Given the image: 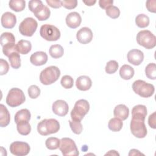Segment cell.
Here are the masks:
<instances>
[{"instance_id": "38", "label": "cell", "mask_w": 156, "mask_h": 156, "mask_svg": "<svg viewBox=\"0 0 156 156\" xmlns=\"http://www.w3.org/2000/svg\"><path fill=\"white\" fill-rule=\"evenodd\" d=\"M28 94L31 99H36L40 94V88L35 85L30 86L28 88Z\"/></svg>"}, {"instance_id": "2", "label": "cell", "mask_w": 156, "mask_h": 156, "mask_svg": "<svg viewBox=\"0 0 156 156\" xmlns=\"http://www.w3.org/2000/svg\"><path fill=\"white\" fill-rule=\"evenodd\" d=\"M60 129L59 122L55 119H44L37 125L38 132L43 136L57 133Z\"/></svg>"}, {"instance_id": "29", "label": "cell", "mask_w": 156, "mask_h": 156, "mask_svg": "<svg viewBox=\"0 0 156 156\" xmlns=\"http://www.w3.org/2000/svg\"><path fill=\"white\" fill-rule=\"evenodd\" d=\"M9 5L12 10L19 12L24 9L26 7V1L24 0H11L9 1Z\"/></svg>"}, {"instance_id": "47", "label": "cell", "mask_w": 156, "mask_h": 156, "mask_svg": "<svg viewBox=\"0 0 156 156\" xmlns=\"http://www.w3.org/2000/svg\"><path fill=\"white\" fill-rule=\"evenodd\" d=\"M113 3V0H100L99 1V6L104 9H106L110 5H112Z\"/></svg>"}, {"instance_id": "30", "label": "cell", "mask_w": 156, "mask_h": 156, "mask_svg": "<svg viewBox=\"0 0 156 156\" xmlns=\"http://www.w3.org/2000/svg\"><path fill=\"white\" fill-rule=\"evenodd\" d=\"M8 57L10 66L13 68L18 69L21 66L20 55L18 52H13L11 53Z\"/></svg>"}, {"instance_id": "32", "label": "cell", "mask_w": 156, "mask_h": 156, "mask_svg": "<svg viewBox=\"0 0 156 156\" xmlns=\"http://www.w3.org/2000/svg\"><path fill=\"white\" fill-rule=\"evenodd\" d=\"M60 140L56 137H49L45 142L46 147L49 150H55L59 147Z\"/></svg>"}, {"instance_id": "3", "label": "cell", "mask_w": 156, "mask_h": 156, "mask_svg": "<svg viewBox=\"0 0 156 156\" xmlns=\"http://www.w3.org/2000/svg\"><path fill=\"white\" fill-rule=\"evenodd\" d=\"M60 74V71L58 67L50 66L41 71L40 74V80L43 85H51L58 80Z\"/></svg>"}, {"instance_id": "10", "label": "cell", "mask_w": 156, "mask_h": 156, "mask_svg": "<svg viewBox=\"0 0 156 156\" xmlns=\"http://www.w3.org/2000/svg\"><path fill=\"white\" fill-rule=\"evenodd\" d=\"M38 23L32 17L26 18L19 26V31L21 35L26 37H32L36 31Z\"/></svg>"}, {"instance_id": "26", "label": "cell", "mask_w": 156, "mask_h": 156, "mask_svg": "<svg viewBox=\"0 0 156 156\" xmlns=\"http://www.w3.org/2000/svg\"><path fill=\"white\" fill-rule=\"evenodd\" d=\"M18 133L22 135H27L31 131V126L29 121H21L16 124Z\"/></svg>"}, {"instance_id": "11", "label": "cell", "mask_w": 156, "mask_h": 156, "mask_svg": "<svg viewBox=\"0 0 156 156\" xmlns=\"http://www.w3.org/2000/svg\"><path fill=\"white\" fill-rule=\"evenodd\" d=\"M30 150L28 143L23 141H15L10 146V152L16 156H24L27 155Z\"/></svg>"}, {"instance_id": "48", "label": "cell", "mask_w": 156, "mask_h": 156, "mask_svg": "<svg viewBox=\"0 0 156 156\" xmlns=\"http://www.w3.org/2000/svg\"><path fill=\"white\" fill-rule=\"evenodd\" d=\"M143 155V154L140 152L138 150H136L135 149H131L129 153V155Z\"/></svg>"}, {"instance_id": "22", "label": "cell", "mask_w": 156, "mask_h": 156, "mask_svg": "<svg viewBox=\"0 0 156 156\" xmlns=\"http://www.w3.org/2000/svg\"><path fill=\"white\" fill-rule=\"evenodd\" d=\"M16 48L18 53L21 54H27L31 51L32 44L28 40H21L16 44Z\"/></svg>"}, {"instance_id": "19", "label": "cell", "mask_w": 156, "mask_h": 156, "mask_svg": "<svg viewBox=\"0 0 156 156\" xmlns=\"http://www.w3.org/2000/svg\"><path fill=\"white\" fill-rule=\"evenodd\" d=\"M113 115L115 117L118 118L122 121L126 120L129 116V109L124 104H119L115 107Z\"/></svg>"}, {"instance_id": "25", "label": "cell", "mask_w": 156, "mask_h": 156, "mask_svg": "<svg viewBox=\"0 0 156 156\" xmlns=\"http://www.w3.org/2000/svg\"><path fill=\"white\" fill-rule=\"evenodd\" d=\"M49 52L50 55L54 58H58L63 56L64 54V49L60 44H53L51 46Z\"/></svg>"}, {"instance_id": "44", "label": "cell", "mask_w": 156, "mask_h": 156, "mask_svg": "<svg viewBox=\"0 0 156 156\" xmlns=\"http://www.w3.org/2000/svg\"><path fill=\"white\" fill-rule=\"evenodd\" d=\"M156 1L155 0H149L146 1V6L149 12L155 13L156 12Z\"/></svg>"}, {"instance_id": "14", "label": "cell", "mask_w": 156, "mask_h": 156, "mask_svg": "<svg viewBox=\"0 0 156 156\" xmlns=\"http://www.w3.org/2000/svg\"><path fill=\"white\" fill-rule=\"evenodd\" d=\"M52 109L55 115L60 116H65L68 112L69 107L66 101L59 99L52 104Z\"/></svg>"}, {"instance_id": "7", "label": "cell", "mask_w": 156, "mask_h": 156, "mask_svg": "<svg viewBox=\"0 0 156 156\" xmlns=\"http://www.w3.org/2000/svg\"><path fill=\"white\" fill-rule=\"evenodd\" d=\"M25 101L26 97L23 91L18 88L10 89L6 98V103L11 107H18L23 104Z\"/></svg>"}, {"instance_id": "27", "label": "cell", "mask_w": 156, "mask_h": 156, "mask_svg": "<svg viewBox=\"0 0 156 156\" xmlns=\"http://www.w3.org/2000/svg\"><path fill=\"white\" fill-rule=\"evenodd\" d=\"M0 43L3 47L5 45L9 44L15 43V38L12 33L10 32H4L1 35L0 37Z\"/></svg>"}, {"instance_id": "13", "label": "cell", "mask_w": 156, "mask_h": 156, "mask_svg": "<svg viewBox=\"0 0 156 156\" xmlns=\"http://www.w3.org/2000/svg\"><path fill=\"white\" fill-rule=\"evenodd\" d=\"M127 58L129 63L135 66L140 65L144 59L143 52L137 49L129 51L127 54Z\"/></svg>"}, {"instance_id": "33", "label": "cell", "mask_w": 156, "mask_h": 156, "mask_svg": "<svg viewBox=\"0 0 156 156\" xmlns=\"http://www.w3.org/2000/svg\"><path fill=\"white\" fill-rule=\"evenodd\" d=\"M145 74L147 78L155 80L156 79V65L154 63H149L145 68Z\"/></svg>"}, {"instance_id": "1", "label": "cell", "mask_w": 156, "mask_h": 156, "mask_svg": "<svg viewBox=\"0 0 156 156\" xmlns=\"http://www.w3.org/2000/svg\"><path fill=\"white\" fill-rule=\"evenodd\" d=\"M132 116L130 124L132 133L136 138H144L147 135V129L144 124L146 116L139 114H133Z\"/></svg>"}, {"instance_id": "12", "label": "cell", "mask_w": 156, "mask_h": 156, "mask_svg": "<svg viewBox=\"0 0 156 156\" xmlns=\"http://www.w3.org/2000/svg\"><path fill=\"white\" fill-rule=\"evenodd\" d=\"M93 32L91 30L87 27H83L80 29L76 34L77 41L82 44H88L93 39Z\"/></svg>"}, {"instance_id": "40", "label": "cell", "mask_w": 156, "mask_h": 156, "mask_svg": "<svg viewBox=\"0 0 156 156\" xmlns=\"http://www.w3.org/2000/svg\"><path fill=\"white\" fill-rule=\"evenodd\" d=\"M2 52L7 57H9V55L13 52H17L15 43L9 44L4 46L2 47Z\"/></svg>"}, {"instance_id": "36", "label": "cell", "mask_w": 156, "mask_h": 156, "mask_svg": "<svg viewBox=\"0 0 156 156\" xmlns=\"http://www.w3.org/2000/svg\"><path fill=\"white\" fill-rule=\"evenodd\" d=\"M60 83L63 88L66 89H69L73 87L74 80L70 76L65 75L62 77Z\"/></svg>"}, {"instance_id": "28", "label": "cell", "mask_w": 156, "mask_h": 156, "mask_svg": "<svg viewBox=\"0 0 156 156\" xmlns=\"http://www.w3.org/2000/svg\"><path fill=\"white\" fill-rule=\"evenodd\" d=\"M123 126L122 121L118 118H113L110 119L108 124V129L113 132L119 131Z\"/></svg>"}, {"instance_id": "6", "label": "cell", "mask_w": 156, "mask_h": 156, "mask_svg": "<svg viewBox=\"0 0 156 156\" xmlns=\"http://www.w3.org/2000/svg\"><path fill=\"white\" fill-rule=\"evenodd\" d=\"M136 41L139 45L143 46L146 49H150L155 46L156 37L150 30H143L138 33Z\"/></svg>"}, {"instance_id": "46", "label": "cell", "mask_w": 156, "mask_h": 156, "mask_svg": "<svg viewBox=\"0 0 156 156\" xmlns=\"http://www.w3.org/2000/svg\"><path fill=\"white\" fill-rule=\"evenodd\" d=\"M156 112H154L152 114L150 115L148 118V124L149 126L153 129L156 128Z\"/></svg>"}, {"instance_id": "50", "label": "cell", "mask_w": 156, "mask_h": 156, "mask_svg": "<svg viewBox=\"0 0 156 156\" xmlns=\"http://www.w3.org/2000/svg\"><path fill=\"white\" fill-rule=\"evenodd\" d=\"M105 155H119V154L118 152H116V151H115V150H111V151H110L108 153H107Z\"/></svg>"}, {"instance_id": "39", "label": "cell", "mask_w": 156, "mask_h": 156, "mask_svg": "<svg viewBox=\"0 0 156 156\" xmlns=\"http://www.w3.org/2000/svg\"><path fill=\"white\" fill-rule=\"evenodd\" d=\"M139 114L146 116L147 115V108L144 105H137L133 107L132 110V115Z\"/></svg>"}, {"instance_id": "20", "label": "cell", "mask_w": 156, "mask_h": 156, "mask_svg": "<svg viewBox=\"0 0 156 156\" xmlns=\"http://www.w3.org/2000/svg\"><path fill=\"white\" fill-rule=\"evenodd\" d=\"M34 14L38 20L44 21L49 18L51 11L47 6L43 5V4L34 11Z\"/></svg>"}, {"instance_id": "49", "label": "cell", "mask_w": 156, "mask_h": 156, "mask_svg": "<svg viewBox=\"0 0 156 156\" xmlns=\"http://www.w3.org/2000/svg\"><path fill=\"white\" fill-rule=\"evenodd\" d=\"M83 2L85 3L87 5L91 6L96 2V1H83Z\"/></svg>"}, {"instance_id": "5", "label": "cell", "mask_w": 156, "mask_h": 156, "mask_svg": "<svg viewBox=\"0 0 156 156\" xmlns=\"http://www.w3.org/2000/svg\"><path fill=\"white\" fill-rule=\"evenodd\" d=\"M90 110V104L85 99H80L76 101L74 108L71 112L72 120L81 121Z\"/></svg>"}, {"instance_id": "16", "label": "cell", "mask_w": 156, "mask_h": 156, "mask_svg": "<svg viewBox=\"0 0 156 156\" xmlns=\"http://www.w3.org/2000/svg\"><path fill=\"white\" fill-rule=\"evenodd\" d=\"M81 22L82 18L80 14L76 12L69 13L66 17V24L71 29H76L79 27Z\"/></svg>"}, {"instance_id": "34", "label": "cell", "mask_w": 156, "mask_h": 156, "mask_svg": "<svg viewBox=\"0 0 156 156\" xmlns=\"http://www.w3.org/2000/svg\"><path fill=\"white\" fill-rule=\"evenodd\" d=\"M118 63L115 60H110L106 64L105 70L107 74H112L115 73L118 69Z\"/></svg>"}, {"instance_id": "8", "label": "cell", "mask_w": 156, "mask_h": 156, "mask_svg": "<svg viewBox=\"0 0 156 156\" xmlns=\"http://www.w3.org/2000/svg\"><path fill=\"white\" fill-rule=\"evenodd\" d=\"M59 149L65 156H77L79 155L75 142L69 138H62L60 139Z\"/></svg>"}, {"instance_id": "31", "label": "cell", "mask_w": 156, "mask_h": 156, "mask_svg": "<svg viewBox=\"0 0 156 156\" xmlns=\"http://www.w3.org/2000/svg\"><path fill=\"white\" fill-rule=\"evenodd\" d=\"M135 23L140 28H144L149 24V18L145 14H139L135 18Z\"/></svg>"}, {"instance_id": "41", "label": "cell", "mask_w": 156, "mask_h": 156, "mask_svg": "<svg viewBox=\"0 0 156 156\" xmlns=\"http://www.w3.org/2000/svg\"><path fill=\"white\" fill-rule=\"evenodd\" d=\"M62 6L67 9H73L77 7V1L76 0H63L61 1Z\"/></svg>"}, {"instance_id": "15", "label": "cell", "mask_w": 156, "mask_h": 156, "mask_svg": "<svg viewBox=\"0 0 156 156\" xmlns=\"http://www.w3.org/2000/svg\"><path fill=\"white\" fill-rule=\"evenodd\" d=\"M16 23V17L13 13L6 12L2 15L1 24L6 29H12L14 27Z\"/></svg>"}, {"instance_id": "24", "label": "cell", "mask_w": 156, "mask_h": 156, "mask_svg": "<svg viewBox=\"0 0 156 156\" xmlns=\"http://www.w3.org/2000/svg\"><path fill=\"white\" fill-rule=\"evenodd\" d=\"M31 114L28 109L24 108L18 111L14 117L16 124L21 121H29L30 119Z\"/></svg>"}, {"instance_id": "18", "label": "cell", "mask_w": 156, "mask_h": 156, "mask_svg": "<svg viewBox=\"0 0 156 156\" xmlns=\"http://www.w3.org/2000/svg\"><path fill=\"white\" fill-rule=\"evenodd\" d=\"M76 85L77 88L80 91H87L91 88L92 82L88 76H81L77 79Z\"/></svg>"}, {"instance_id": "4", "label": "cell", "mask_w": 156, "mask_h": 156, "mask_svg": "<svg viewBox=\"0 0 156 156\" xmlns=\"http://www.w3.org/2000/svg\"><path fill=\"white\" fill-rule=\"evenodd\" d=\"M133 91L142 98H149L155 91L154 86L143 80H136L132 84Z\"/></svg>"}, {"instance_id": "21", "label": "cell", "mask_w": 156, "mask_h": 156, "mask_svg": "<svg viewBox=\"0 0 156 156\" xmlns=\"http://www.w3.org/2000/svg\"><path fill=\"white\" fill-rule=\"evenodd\" d=\"M10 121V113L6 108V107L3 105H0V126L1 127H6L9 125Z\"/></svg>"}, {"instance_id": "9", "label": "cell", "mask_w": 156, "mask_h": 156, "mask_svg": "<svg viewBox=\"0 0 156 156\" xmlns=\"http://www.w3.org/2000/svg\"><path fill=\"white\" fill-rule=\"evenodd\" d=\"M40 34L44 40L50 41L58 40L61 35L60 32L57 27L48 24H43L41 26Z\"/></svg>"}, {"instance_id": "35", "label": "cell", "mask_w": 156, "mask_h": 156, "mask_svg": "<svg viewBox=\"0 0 156 156\" xmlns=\"http://www.w3.org/2000/svg\"><path fill=\"white\" fill-rule=\"evenodd\" d=\"M105 12L107 16L109 17L113 18V19H116L120 15V10L119 9L114 5H110L108 7H107L105 9Z\"/></svg>"}, {"instance_id": "43", "label": "cell", "mask_w": 156, "mask_h": 156, "mask_svg": "<svg viewBox=\"0 0 156 156\" xmlns=\"http://www.w3.org/2000/svg\"><path fill=\"white\" fill-rule=\"evenodd\" d=\"M41 4H43V2L40 0H31L29 2L28 6L29 10L34 13Z\"/></svg>"}, {"instance_id": "42", "label": "cell", "mask_w": 156, "mask_h": 156, "mask_svg": "<svg viewBox=\"0 0 156 156\" xmlns=\"http://www.w3.org/2000/svg\"><path fill=\"white\" fill-rule=\"evenodd\" d=\"M9 69V65L7 62L2 58L0 59V75L2 76L7 73Z\"/></svg>"}, {"instance_id": "45", "label": "cell", "mask_w": 156, "mask_h": 156, "mask_svg": "<svg viewBox=\"0 0 156 156\" xmlns=\"http://www.w3.org/2000/svg\"><path fill=\"white\" fill-rule=\"evenodd\" d=\"M46 2L50 7L54 9H58L62 7L61 1L60 0H46Z\"/></svg>"}, {"instance_id": "23", "label": "cell", "mask_w": 156, "mask_h": 156, "mask_svg": "<svg viewBox=\"0 0 156 156\" xmlns=\"http://www.w3.org/2000/svg\"><path fill=\"white\" fill-rule=\"evenodd\" d=\"M134 69L129 65H122L119 69V75L124 80H129L134 76Z\"/></svg>"}, {"instance_id": "17", "label": "cell", "mask_w": 156, "mask_h": 156, "mask_svg": "<svg viewBox=\"0 0 156 156\" xmlns=\"http://www.w3.org/2000/svg\"><path fill=\"white\" fill-rule=\"evenodd\" d=\"M48 55L43 51H37L32 54L30 57V63L35 66L44 65L48 61Z\"/></svg>"}, {"instance_id": "37", "label": "cell", "mask_w": 156, "mask_h": 156, "mask_svg": "<svg viewBox=\"0 0 156 156\" xmlns=\"http://www.w3.org/2000/svg\"><path fill=\"white\" fill-rule=\"evenodd\" d=\"M69 124L70 126V127L72 130V131L75 134H80L83 130L82 125L80 122V121H69Z\"/></svg>"}]
</instances>
